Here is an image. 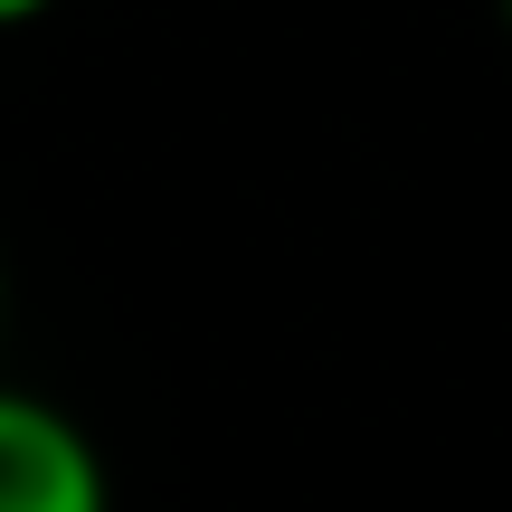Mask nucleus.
<instances>
[{
    "label": "nucleus",
    "instance_id": "f257e3e1",
    "mask_svg": "<svg viewBox=\"0 0 512 512\" xmlns=\"http://www.w3.org/2000/svg\"><path fill=\"white\" fill-rule=\"evenodd\" d=\"M0 512H114L105 446L38 389H0Z\"/></svg>",
    "mask_w": 512,
    "mask_h": 512
},
{
    "label": "nucleus",
    "instance_id": "f03ea898",
    "mask_svg": "<svg viewBox=\"0 0 512 512\" xmlns=\"http://www.w3.org/2000/svg\"><path fill=\"white\" fill-rule=\"evenodd\" d=\"M48 0H0V29H19V19H38Z\"/></svg>",
    "mask_w": 512,
    "mask_h": 512
},
{
    "label": "nucleus",
    "instance_id": "7ed1b4c3",
    "mask_svg": "<svg viewBox=\"0 0 512 512\" xmlns=\"http://www.w3.org/2000/svg\"><path fill=\"white\" fill-rule=\"evenodd\" d=\"M0 313H10V275H0Z\"/></svg>",
    "mask_w": 512,
    "mask_h": 512
}]
</instances>
